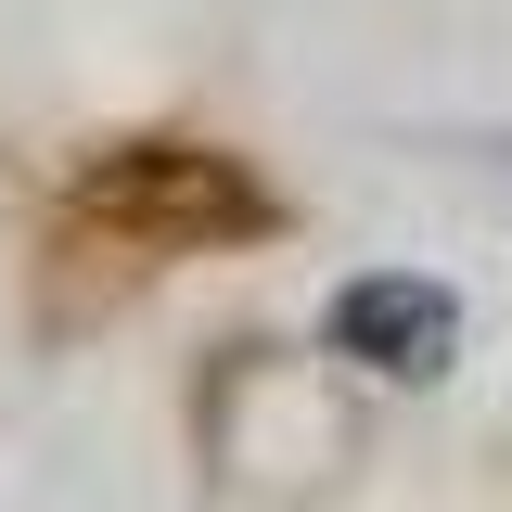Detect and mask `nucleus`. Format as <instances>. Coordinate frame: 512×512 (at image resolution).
<instances>
[{"label": "nucleus", "mask_w": 512, "mask_h": 512, "mask_svg": "<svg viewBox=\"0 0 512 512\" xmlns=\"http://www.w3.org/2000/svg\"><path fill=\"white\" fill-rule=\"evenodd\" d=\"M320 333H333V359H359V372H384V384H436L448 359H461V295L423 282V269H359Z\"/></svg>", "instance_id": "nucleus-1"}]
</instances>
